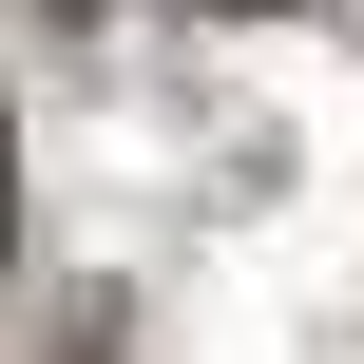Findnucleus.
<instances>
[{"mask_svg":"<svg viewBox=\"0 0 364 364\" xmlns=\"http://www.w3.org/2000/svg\"><path fill=\"white\" fill-rule=\"evenodd\" d=\"M0 230H19V154H0Z\"/></svg>","mask_w":364,"mask_h":364,"instance_id":"obj_1","label":"nucleus"}]
</instances>
